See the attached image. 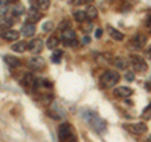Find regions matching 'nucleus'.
Here are the masks:
<instances>
[{
  "label": "nucleus",
  "mask_w": 151,
  "mask_h": 142,
  "mask_svg": "<svg viewBox=\"0 0 151 142\" xmlns=\"http://www.w3.org/2000/svg\"><path fill=\"white\" fill-rule=\"evenodd\" d=\"M84 118H86V121L88 122L89 125H91L94 130H96L97 132H103V131H106V121H103L102 118H100L97 116V113H94V112H91V111H87L86 112V115H84Z\"/></svg>",
  "instance_id": "obj_1"
},
{
  "label": "nucleus",
  "mask_w": 151,
  "mask_h": 142,
  "mask_svg": "<svg viewBox=\"0 0 151 142\" xmlns=\"http://www.w3.org/2000/svg\"><path fill=\"white\" fill-rule=\"evenodd\" d=\"M58 137L60 142H78L77 136L73 132L72 126L69 123H62L58 130Z\"/></svg>",
  "instance_id": "obj_2"
},
{
  "label": "nucleus",
  "mask_w": 151,
  "mask_h": 142,
  "mask_svg": "<svg viewBox=\"0 0 151 142\" xmlns=\"http://www.w3.org/2000/svg\"><path fill=\"white\" fill-rule=\"evenodd\" d=\"M120 80V73L116 70H107L105 72L101 78H100V83L103 88H112L113 86H116V83Z\"/></svg>",
  "instance_id": "obj_3"
},
{
  "label": "nucleus",
  "mask_w": 151,
  "mask_h": 142,
  "mask_svg": "<svg viewBox=\"0 0 151 142\" xmlns=\"http://www.w3.org/2000/svg\"><path fill=\"white\" fill-rule=\"evenodd\" d=\"M62 40H63V44L68 47H76L78 44L77 34L72 29H65L62 32Z\"/></svg>",
  "instance_id": "obj_4"
},
{
  "label": "nucleus",
  "mask_w": 151,
  "mask_h": 142,
  "mask_svg": "<svg viewBox=\"0 0 151 142\" xmlns=\"http://www.w3.org/2000/svg\"><path fill=\"white\" fill-rule=\"evenodd\" d=\"M131 59V64L132 67H134V69L136 70V72H145V70H147V63H146V60L142 58V57L140 55H135L132 54L130 57Z\"/></svg>",
  "instance_id": "obj_5"
},
{
  "label": "nucleus",
  "mask_w": 151,
  "mask_h": 142,
  "mask_svg": "<svg viewBox=\"0 0 151 142\" xmlns=\"http://www.w3.org/2000/svg\"><path fill=\"white\" fill-rule=\"evenodd\" d=\"M124 128L127 130L129 132L134 135H142L147 131V126L142 122H139V123H129V125H124Z\"/></svg>",
  "instance_id": "obj_6"
},
{
  "label": "nucleus",
  "mask_w": 151,
  "mask_h": 142,
  "mask_svg": "<svg viewBox=\"0 0 151 142\" xmlns=\"http://www.w3.org/2000/svg\"><path fill=\"white\" fill-rule=\"evenodd\" d=\"M43 47H44V42L40 38H35V39H32L28 43V50H30L34 54H38L43 50Z\"/></svg>",
  "instance_id": "obj_7"
},
{
  "label": "nucleus",
  "mask_w": 151,
  "mask_h": 142,
  "mask_svg": "<svg viewBox=\"0 0 151 142\" xmlns=\"http://www.w3.org/2000/svg\"><path fill=\"white\" fill-rule=\"evenodd\" d=\"M28 65H29L33 70H42L45 67V62H44L43 58H40V57H33V58L29 59Z\"/></svg>",
  "instance_id": "obj_8"
},
{
  "label": "nucleus",
  "mask_w": 151,
  "mask_h": 142,
  "mask_svg": "<svg viewBox=\"0 0 151 142\" xmlns=\"http://www.w3.org/2000/svg\"><path fill=\"white\" fill-rule=\"evenodd\" d=\"M146 44V37L144 34H137L135 35L132 39L130 40V45L135 49H140V48H144Z\"/></svg>",
  "instance_id": "obj_9"
},
{
  "label": "nucleus",
  "mask_w": 151,
  "mask_h": 142,
  "mask_svg": "<svg viewBox=\"0 0 151 142\" xmlns=\"http://www.w3.org/2000/svg\"><path fill=\"white\" fill-rule=\"evenodd\" d=\"M42 18H43V14L39 13L34 8H32L30 10L28 11V14H27V20H28V23H33V24H35L37 22H39Z\"/></svg>",
  "instance_id": "obj_10"
},
{
  "label": "nucleus",
  "mask_w": 151,
  "mask_h": 142,
  "mask_svg": "<svg viewBox=\"0 0 151 142\" xmlns=\"http://www.w3.org/2000/svg\"><path fill=\"white\" fill-rule=\"evenodd\" d=\"M132 93H134V91L129 87H119L113 91V94L119 98H127V97L132 96Z\"/></svg>",
  "instance_id": "obj_11"
},
{
  "label": "nucleus",
  "mask_w": 151,
  "mask_h": 142,
  "mask_svg": "<svg viewBox=\"0 0 151 142\" xmlns=\"http://www.w3.org/2000/svg\"><path fill=\"white\" fill-rule=\"evenodd\" d=\"M35 24H33V23H25L24 25L22 27V35L24 37H33L35 34Z\"/></svg>",
  "instance_id": "obj_12"
},
{
  "label": "nucleus",
  "mask_w": 151,
  "mask_h": 142,
  "mask_svg": "<svg viewBox=\"0 0 151 142\" xmlns=\"http://www.w3.org/2000/svg\"><path fill=\"white\" fill-rule=\"evenodd\" d=\"M0 37L5 40H18L19 38V32L18 30H5L3 33H0Z\"/></svg>",
  "instance_id": "obj_13"
},
{
  "label": "nucleus",
  "mask_w": 151,
  "mask_h": 142,
  "mask_svg": "<svg viewBox=\"0 0 151 142\" xmlns=\"http://www.w3.org/2000/svg\"><path fill=\"white\" fill-rule=\"evenodd\" d=\"M13 25H14L13 18H4V19H1V20H0V33L9 30Z\"/></svg>",
  "instance_id": "obj_14"
},
{
  "label": "nucleus",
  "mask_w": 151,
  "mask_h": 142,
  "mask_svg": "<svg viewBox=\"0 0 151 142\" xmlns=\"http://www.w3.org/2000/svg\"><path fill=\"white\" fill-rule=\"evenodd\" d=\"M4 60H5V63L12 68H17V67L20 65V60L14 55H5L4 57Z\"/></svg>",
  "instance_id": "obj_15"
},
{
  "label": "nucleus",
  "mask_w": 151,
  "mask_h": 142,
  "mask_svg": "<svg viewBox=\"0 0 151 142\" xmlns=\"http://www.w3.org/2000/svg\"><path fill=\"white\" fill-rule=\"evenodd\" d=\"M58 44H59V40L55 35H50L48 39H47V48L48 49H55L57 47H58Z\"/></svg>",
  "instance_id": "obj_16"
},
{
  "label": "nucleus",
  "mask_w": 151,
  "mask_h": 142,
  "mask_svg": "<svg viewBox=\"0 0 151 142\" xmlns=\"http://www.w3.org/2000/svg\"><path fill=\"white\" fill-rule=\"evenodd\" d=\"M108 33H110V35H111L112 39H115V40H117V42L124 40V34H122V33H120L119 30L113 29V28H111V27H108Z\"/></svg>",
  "instance_id": "obj_17"
},
{
  "label": "nucleus",
  "mask_w": 151,
  "mask_h": 142,
  "mask_svg": "<svg viewBox=\"0 0 151 142\" xmlns=\"http://www.w3.org/2000/svg\"><path fill=\"white\" fill-rule=\"evenodd\" d=\"M12 49L18 52V53H23V52H25L28 49V43H25V42H18V43H15L12 47Z\"/></svg>",
  "instance_id": "obj_18"
},
{
  "label": "nucleus",
  "mask_w": 151,
  "mask_h": 142,
  "mask_svg": "<svg viewBox=\"0 0 151 142\" xmlns=\"http://www.w3.org/2000/svg\"><path fill=\"white\" fill-rule=\"evenodd\" d=\"M35 6L40 10H48L50 6V0H35Z\"/></svg>",
  "instance_id": "obj_19"
},
{
  "label": "nucleus",
  "mask_w": 151,
  "mask_h": 142,
  "mask_svg": "<svg viewBox=\"0 0 151 142\" xmlns=\"http://www.w3.org/2000/svg\"><path fill=\"white\" fill-rule=\"evenodd\" d=\"M86 15L88 19H94V18H97L98 15V11H97V9L96 6H93V5H88L86 8Z\"/></svg>",
  "instance_id": "obj_20"
},
{
  "label": "nucleus",
  "mask_w": 151,
  "mask_h": 142,
  "mask_svg": "<svg viewBox=\"0 0 151 142\" xmlns=\"http://www.w3.org/2000/svg\"><path fill=\"white\" fill-rule=\"evenodd\" d=\"M73 16H74L76 20L79 22V23H83V22H86V19H88L86 15V11H83V10H76L73 13Z\"/></svg>",
  "instance_id": "obj_21"
},
{
  "label": "nucleus",
  "mask_w": 151,
  "mask_h": 142,
  "mask_svg": "<svg viewBox=\"0 0 151 142\" xmlns=\"http://www.w3.org/2000/svg\"><path fill=\"white\" fill-rule=\"evenodd\" d=\"M115 65H116V68H119V69H126L127 68V65H129V63H127V60L125 58H116L115 59Z\"/></svg>",
  "instance_id": "obj_22"
},
{
  "label": "nucleus",
  "mask_w": 151,
  "mask_h": 142,
  "mask_svg": "<svg viewBox=\"0 0 151 142\" xmlns=\"http://www.w3.org/2000/svg\"><path fill=\"white\" fill-rule=\"evenodd\" d=\"M62 55H63V52L62 50H59V49H57L53 52V54H52V62L53 63H60V60H62Z\"/></svg>",
  "instance_id": "obj_23"
},
{
  "label": "nucleus",
  "mask_w": 151,
  "mask_h": 142,
  "mask_svg": "<svg viewBox=\"0 0 151 142\" xmlns=\"http://www.w3.org/2000/svg\"><path fill=\"white\" fill-rule=\"evenodd\" d=\"M24 11H25L24 6L20 5V4H17V5L13 8V11H12V13H13V15H14V16H20Z\"/></svg>",
  "instance_id": "obj_24"
},
{
  "label": "nucleus",
  "mask_w": 151,
  "mask_h": 142,
  "mask_svg": "<svg viewBox=\"0 0 151 142\" xmlns=\"http://www.w3.org/2000/svg\"><path fill=\"white\" fill-rule=\"evenodd\" d=\"M33 83H34V77H33L30 73L25 74V75H24V78H23V84L28 87V86H32Z\"/></svg>",
  "instance_id": "obj_25"
},
{
  "label": "nucleus",
  "mask_w": 151,
  "mask_h": 142,
  "mask_svg": "<svg viewBox=\"0 0 151 142\" xmlns=\"http://www.w3.org/2000/svg\"><path fill=\"white\" fill-rule=\"evenodd\" d=\"M8 11V0H0V16H4Z\"/></svg>",
  "instance_id": "obj_26"
},
{
  "label": "nucleus",
  "mask_w": 151,
  "mask_h": 142,
  "mask_svg": "<svg viewBox=\"0 0 151 142\" xmlns=\"http://www.w3.org/2000/svg\"><path fill=\"white\" fill-rule=\"evenodd\" d=\"M141 118H142V120H146V121L151 120V102H150V105L144 110L142 115H141Z\"/></svg>",
  "instance_id": "obj_27"
},
{
  "label": "nucleus",
  "mask_w": 151,
  "mask_h": 142,
  "mask_svg": "<svg viewBox=\"0 0 151 142\" xmlns=\"http://www.w3.org/2000/svg\"><path fill=\"white\" fill-rule=\"evenodd\" d=\"M69 27H70V23L68 20H62V23L58 25V29L60 30H65V29H69Z\"/></svg>",
  "instance_id": "obj_28"
},
{
  "label": "nucleus",
  "mask_w": 151,
  "mask_h": 142,
  "mask_svg": "<svg viewBox=\"0 0 151 142\" xmlns=\"http://www.w3.org/2000/svg\"><path fill=\"white\" fill-rule=\"evenodd\" d=\"M43 30L44 32L53 30V23H52V22H45V24H43Z\"/></svg>",
  "instance_id": "obj_29"
},
{
  "label": "nucleus",
  "mask_w": 151,
  "mask_h": 142,
  "mask_svg": "<svg viewBox=\"0 0 151 142\" xmlns=\"http://www.w3.org/2000/svg\"><path fill=\"white\" fill-rule=\"evenodd\" d=\"M125 78H126V80H129V82H132V80H134V78H135L134 72H126Z\"/></svg>",
  "instance_id": "obj_30"
},
{
  "label": "nucleus",
  "mask_w": 151,
  "mask_h": 142,
  "mask_svg": "<svg viewBox=\"0 0 151 142\" xmlns=\"http://www.w3.org/2000/svg\"><path fill=\"white\" fill-rule=\"evenodd\" d=\"M145 27L150 33H151V15H149V18L146 19V23H145Z\"/></svg>",
  "instance_id": "obj_31"
},
{
  "label": "nucleus",
  "mask_w": 151,
  "mask_h": 142,
  "mask_svg": "<svg viewBox=\"0 0 151 142\" xmlns=\"http://www.w3.org/2000/svg\"><path fill=\"white\" fill-rule=\"evenodd\" d=\"M88 0H73V4L74 5H82V4H86Z\"/></svg>",
  "instance_id": "obj_32"
},
{
  "label": "nucleus",
  "mask_w": 151,
  "mask_h": 142,
  "mask_svg": "<svg viewBox=\"0 0 151 142\" xmlns=\"http://www.w3.org/2000/svg\"><path fill=\"white\" fill-rule=\"evenodd\" d=\"M89 42H91L89 37H83L82 38V44H89Z\"/></svg>",
  "instance_id": "obj_33"
},
{
  "label": "nucleus",
  "mask_w": 151,
  "mask_h": 142,
  "mask_svg": "<svg viewBox=\"0 0 151 142\" xmlns=\"http://www.w3.org/2000/svg\"><path fill=\"white\" fill-rule=\"evenodd\" d=\"M102 35V29H97L96 30V38H101Z\"/></svg>",
  "instance_id": "obj_34"
},
{
  "label": "nucleus",
  "mask_w": 151,
  "mask_h": 142,
  "mask_svg": "<svg viewBox=\"0 0 151 142\" xmlns=\"http://www.w3.org/2000/svg\"><path fill=\"white\" fill-rule=\"evenodd\" d=\"M146 142H151V135L147 137V138H146Z\"/></svg>",
  "instance_id": "obj_35"
},
{
  "label": "nucleus",
  "mask_w": 151,
  "mask_h": 142,
  "mask_svg": "<svg viewBox=\"0 0 151 142\" xmlns=\"http://www.w3.org/2000/svg\"><path fill=\"white\" fill-rule=\"evenodd\" d=\"M147 54H149V57H151V47H150L149 50H147Z\"/></svg>",
  "instance_id": "obj_36"
},
{
  "label": "nucleus",
  "mask_w": 151,
  "mask_h": 142,
  "mask_svg": "<svg viewBox=\"0 0 151 142\" xmlns=\"http://www.w3.org/2000/svg\"><path fill=\"white\" fill-rule=\"evenodd\" d=\"M8 1H18V0H8Z\"/></svg>",
  "instance_id": "obj_37"
},
{
  "label": "nucleus",
  "mask_w": 151,
  "mask_h": 142,
  "mask_svg": "<svg viewBox=\"0 0 151 142\" xmlns=\"http://www.w3.org/2000/svg\"><path fill=\"white\" fill-rule=\"evenodd\" d=\"M88 1H89V0H88Z\"/></svg>",
  "instance_id": "obj_38"
}]
</instances>
